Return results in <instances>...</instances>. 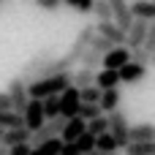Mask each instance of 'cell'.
<instances>
[{
    "mask_svg": "<svg viewBox=\"0 0 155 155\" xmlns=\"http://www.w3.org/2000/svg\"><path fill=\"white\" fill-rule=\"evenodd\" d=\"M68 120L65 117H57V120H46L35 134H33V147H41L46 142H54V139H63V131H65Z\"/></svg>",
    "mask_w": 155,
    "mask_h": 155,
    "instance_id": "6da1fadb",
    "label": "cell"
},
{
    "mask_svg": "<svg viewBox=\"0 0 155 155\" xmlns=\"http://www.w3.org/2000/svg\"><path fill=\"white\" fill-rule=\"evenodd\" d=\"M109 134L117 139L120 150H125V147L131 144V123H128V117H125L120 109L109 114Z\"/></svg>",
    "mask_w": 155,
    "mask_h": 155,
    "instance_id": "7a4b0ae2",
    "label": "cell"
},
{
    "mask_svg": "<svg viewBox=\"0 0 155 155\" xmlns=\"http://www.w3.org/2000/svg\"><path fill=\"white\" fill-rule=\"evenodd\" d=\"M98 38V30H95V25H84L79 33H76V38H74V44H71V49H68V54L79 63L82 60V54L93 46V41Z\"/></svg>",
    "mask_w": 155,
    "mask_h": 155,
    "instance_id": "3957f363",
    "label": "cell"
},
{
    "mask_svg": "<svg viewBox=\"0 0 155 155\" xmlns=\"http://www.w3.org/2000/svg\"><path fill=\"white\" fill-rule=\"evenodd\" d=\"M5 93H8V95H11V101H14V112H16V114H25V109H27V104H30L27 82H25L22 76H16V79H11V82H8Z\"/></svg>",
    "mask_w": 155,
    "mask_h": 155,
    "instance_id": "277c9868",
    "label": "cell"
},
{
    "mask_svg": "<svg viewBox=\"0 0 155 155\" xmlns=\"http://www.w3.org/2000/svg\"><path fill=\"white\" fill-rule=\"evenodd\" d=\"M79 112H82V98H79V90H76V87H68V90L60 95V117L74 120V117H79Z\"/></svg>",
    "mask_w": 155,
    "mask_h": 155,
    "instance_id": "5b68a950",
    "label": "cell"
},
{
    "mask_svg": "<svg viewBox=\"0 0 155 155\" xmlns=\"http://www.w3.org/2000/svg\"><path fill=\"white\" fill-rule=\"evenodd\" d=\"M109 5H112V16H114V25L120 27V30H131L134 27V11H131V3L128 0H109Z\"/></svg>",
    "mask_w": 155,
    "mask_h": 155,
    "instance_id": "8992f818",
    "label": "cell"
},
{
    "mask_svg": "<svg viewBox=\"0 0 155 155\" xmlns=\"http://www.w3.org/2000/svg\"><path fill=\"white\" fill-rule=\"evenodd\" d=\"M54 57H52V52H38L35 57H30L27 63H25V68H22V79L25 82H35L38 79V74L52 63Z\"/></svg>",
    "mask_w": 155,
    "mask_h": 155,
    "instance_id": "52a82bcc",
    "label": "cell"
},
{
    "mask_svg": "<svg viewBox=\"0 0 155 155\" xmlns=\"http://www.w3.org/2000/svg\"><path fill=\"white\" fill-rule=\"evenodd\" d=\"M25 128L27 131H38L44 123H46V112H44V101H35V98H30V104H27V109H25Z\"/></svg>",
    "mask_w": 155,
    "mask_h": 155,
    "instance_id": "ba28073f",
    "label": "cell"
},
{
    "mask_svg": "<svg viewBox=\"0 0 155 155\" xmlns=\"http://www.w3.org/2000/svg\"><path fill=\"white\" fill-rule=\"evenodd\" d=\"M131 63V49L128 46H114L106 57H104V68L106 71H123Z\"/></svg>",
    "mask_w": 155,
    "mask_h": 155,
    "instance_id": "9c48e42d",
    "label": "cell"
},
{
    "mask_svg": "<svg viewBox=\"0 0 155 155\" xmlns=\"http://www.w3.org/2000/svg\"><path fill=\"white\" fill-rule=\"evenodd\" d=\"M95 30H98V35H101V38H109L114 46H125V44H128V33H125V30H120L114 22H98V25H95Z\"/></svg>",
    "mask_w": 155,
    "mask_h": 155,
    "instance_id": "30bf717a",
    "label": "cell"
},
{
    "mask_svg": "<svg viewBox=\"0 0 155 155\" xmlns=\"http://www.w3.org/2000/svg\"><path fill=\"white\" fill-rule=\"evenodd\" d=\"M147 33H150V22H144V19H136L134 22V27L128 30V49L134 52V49H142L144 46V41H147Z\"/></svg>",
    "mask_w": 155,
    "mask_h": 155,
    "instance_id": "8fae6325",
    "label": "cell"
},
{
    "mask_svg": "<svg viewBox=\"0 0 155 155\" xmlns=\"http://www.w3.org/2000/svg\"><path fill=\"white\" fill-rule=\"evenodd\" d=\"M0 144H3L5 150L19 147V144H33V131H27L25 125H22V128H11V131H5V136H3Z\"/></svg>",
    "mask_w": 155,
    "mask_h": 155,
    "instance_id": "7c38bea8",
    "label": "cell"
},
{
    "mask_svg": "<svg viewBox=\"0 0 155 155\" xmlns=\"http://www.w3.org/2000/svg\"><path fill=\"white\" fill-rule=\"evenodd\" d=\"M147 142H155V125L153 123L131 125V144H147Z\"/></svg>",
    "mask_w": 155,
    "mask_h": 155,
    "instance_id": "4fadbf2b",
    "label": "cell"
},
{
    "mask_svg": "<svg viewBox=\"0 0 155 155\" xmlns=\"http://www.w3.org/2000/svg\"><path fill=\"white\" fill-rule=\"evenodd\" d=\"M144 76H147V65H139V63H134V60L120 71V79H123L125 84H139V82H144Z\"/></svg>",
    "mask_w": 155,
    "mask_h": 155,
    "instance_id": "5bb4252c",
    "label": "cell"
},
{
    "mask_svg": "<svg viewBox=\"0 0 155 155\" xmlns=\"http://www.w3.org/2000/svg\"><path fill=\"white\" fill-rule=\"evenodd\" d=\"M84 134H87V123H84L82 117H74V120H68V125H65V131H63V142H65V144H68V142H79Z\"/></svg>",
    "mask_w": 155,
    "mask_h": 155,
    "instance_id": "9a60e30c",
    "label": "cell"
},
{
    "mask_svg": "<svg viewBox=\"0 0 155 155\" xmlns=\"http://www.w3.org/2000/svg\"><path fill=\"white\" fill-rule=\"evenodd\" d=\"M134 19H144V22H155V3L153 0H134L131 3Z\"/></svg>",
    "mask_w": 155,
    "mask_h": 155,
    "instance_id": "2e32d148",
    "label": "cell"
},
{
    "mask_svg": "<svg viewBox=\"0 0 155 155\" xmlns=\"http://www.w3.org/2000/svg\"><path fill=\"white\" fill-rule=\"evenodd\" d=\"M95 82H98V71H90V68H76L74 71V87L76 90L95 87Z\"/></svg>",
    "mask_w": 155,
    "mask_h": 155,
    "instance_id": "e0dca14e",
    "label": "cell"
},
{
    "mask_svg": "<svg viewBox=\"0 0 155 155\" xmlns=\"http://www.w3.org/2000/svg\"><path fill=\"white\" fill-rule=\"evenodd\" d=\"M123 79H120V71H106V68H101L98 71V87L106 93V90H117V84H120Z\"/></svg>",
    "mask_w": 155,
    "mask_h": 155,
    "instance_id": "ac0fdd59",
    "label": "cell"
},
{
    "mask_svg": "<svg viewBox=\"0 0 155 155\" xmlns=\"http://www.w3.org/2000/svg\"><path fill=\"white\" fill-rule=\"evenodd\" d=\"M101 112L104 114H112V112H117L120 109V90H106L104 95H101Z\"/></svg>",
    "mask_w": 155,
    "mask_h": 155,
    "instance_id": "d6986e66",
    "label": "cell"
},
{
    "mask_svg": "<svg viewBox=\"0 0 155 155\" xmlns=\"http://www.w3.org/2000/svg\"><path fill=\"white\" fill-rule=\"evenodd\" d=\"M25 125V117L16 114V112H0V128L3 131H11V128H22Z\"/></svg>",
    "mask_w": 155,
    "mask_h": 155,
    "instance_id": "ffe728a7",
    "label": "cell"
},
{
    "mask_svg": "<svg viewBox=\"0 0 155 155\" xmlns=\"http://www.w3.org/2000/svg\"><path fill=\"white\" fill-rule=\"evenodd\" d=\"M63 147H65V142L54 139V142H46L41 147H33V155H63Z\"/></svg>",
    "mask_w": 155,
    "mask_h": 155,
    "instance_id": "44dd1931",
    "label": "cell"
},
{
    "mask_svg": "<svg viewBox=\"0 0 155 155\" xmlns=\"http://www.w3.org/2000/svg\"><path fill=\"white\" fill-rule=\"evenodd\" d=\"M87 134H93L95 139H98V136H104V134H109V114H101L98 120L87 123Z\"/></svg>",
    "mask_w": 155,
    "mask_h": 155,
    "instance_id": "7402d4cb",
    "label": "cell"
},
{
    "mask_svg": "<svg viewBox=\"0 0 155 155\" xmlns=\"http://www.w3.org/2000/svg\"><path fill=\"white\" fill-rule=\"evenodd\" d=\"M93 14L98 16V22H114V16H112V5H109V0H95V8H93Z\"/></svg>",
    "mask_w": 155,
    "mask_h": 155,
    "instance_id": "603a6c76",
    "label": "cell"
},
{
    "mask_svg": "<svg viewBox=\"0 0 155 155\" xmlns=\"http://www.w3.org/2000/svg\"><path fill=\"white\" fill-rule=\"evenodd\" d=\"M95 150H101V153H120V144H117V139L112 134H104V136H98Z\"/></svg>",
    "mask_w": 155,
    "mask_h": 155,
    "instance_id": "cb8c5ba5",
    "label": "cell"
},
{
    "mask_svg": "<svg viewBox=\"0 0 155 155\" xmlns=\"http://www.w3.org/2000/svg\"><path fill=\"white\" fill-rule=\"evenodd\" d=\"M101 95H104V90L95 84V87H87V90H79V98H82V104H101Z\"/></svg>",
    "mask_w": 155,
    "mask_h": 155,
    "instance_id": "d4e9b609",
    "label": "cell"
},
{
    "mask_svg": "<svg viewBox=\"0 0 155 155\" xmlns=\"http://www.w3.org/2000/svg\"><path fill=\"white\" fill-rule=\"evenodd\" d=\"M44 112H46V120H57L60 117V95H52L44 101Z\"/></svg>",
    "mask_w": 155,
    "mask_h": 155,
    "instance_id": "484cf974",
    "label": "cell"
},
{
    "mask_svg": "<svg viewBox=\"0 0 155 155\" xmlns=\"http://www.w3.org/2000/svg\"><path fill=\"white\" fill-rule=\"evenodd\" d=\"M104 112H101V106L98 104H82V112H79V117L84 120V123H93V120H98Z\"/></svg>",
    "mask_w": 155,
    "mask_h": 155,
    "instance_id": "4316f807",
    "label": "cell"
},
{
    "mask_svg": "<svg viewBox=\"0 0 155 155\" xmlns=\"http://www.w3.org/2000/svg\"><path fill=\"white\" fill-rule=\"evenodd\" d=\"M125 155H155V142H147V144H128V147H125Z\"/></svg>",
    "mask_w": 155,
    "mask_h": 155,
    "instance_id": "83f0119b",
    "label": "cell"
},
{
    "mask_svg": "<svg viewBox=\"0 0 155 155\" xmlns=\"http://www.w3.org/2000/svg\"><path fill=\"white\" fill-rule=\"evenodd\" d=\"M131 60L139 63V65H153V52H147L144 46H142V49H134V52H131Z\"/></svg>",
    "mask_w": 155,
    "mask_h": 155,
    "instance_id": "f1b7e54d",
    "label": "cell"
},
{
    "mask_svg": "<svg viewBox=\"0 0 155 155\" xmlns=\"http://www.w3.org/2000/svg\"><path fill=\"white\" fill-rule=\"evenodd\" d=\"M76 144H79V150H82V155H87V153H93V150H95L98 139H95L93 134H84V136H82V139H79Z\"/></svg>",
    "mask_w": 155,
    "mask_h": 155,
    "instance_id": "f546056e",
    "label": "cell"
},
{
    "mask_svg": "<svg viewBox=\"0 0 155 155\" xmlns=\"http://www.w3.org/2000/svg\"><path fill=\"white\" fill-rule=\"evenodd\" d=\"M93 49H95V52H101V54L106 57V54H109V52L114 49V44H112L109 38H101V35H98V38L93 41Z\"/></svg>",
    "mask_w": 155,
    "mask_h": 155,
    "instance_id": "4dcf8cb0",
    "label": "cell"
},
{
    "mask_svg": "<svg viewBox=\"0 0 155 155\" xmlns=\"http://www.w3.org/2000/svg\"><path fill=\"white\" fill-rule=\"evenodd\" d=\"M35 5L44 8V11H57L63 5V0H35Z\"/></svg>",
    "mask_w": 155,
    "mask_h": 155,
    "instance_id": "1f68e13d",
    "label": "cell"
},
{
    "mask_svg": "<svg viewBox=\"0 0 155 155\" xmlns=\"http://www.w3.org/2000/svg\"><path fill=\"white\" fill-rule=\"evenodd\" d=\"M144 49L155 54V22H150V33H147V41H144Z\"/></svg>",
    "mask_w": 155,
    "mask_h": 155,
    "instance_id": "d6a6232c",
    "label": "cell"
},
{
    "mask_svg": "<svg viewBox=\"0 0 155 155\" xmlns=\"http://www.w3.org/2000/svg\"><path fill=\"white\" fill-rule=\"evenodd\" d=\"M0 112H14V101L8 93H0Z\"/></svg>",
    "mask_w": 155,
    "mask_h": 155,
    "instance_id": "836d02e7",
    "label": "cell"
},
{
    "mask_svg": "<svg viewBox=\"0 0 155 155\" xmlns=\"http://www.w3.org/2000/svg\"><path fill=\"white\" fill-rule=\"evenodd\" d=\"M8 155H33V144H19V147H11Z\"/></svg>",
    "mask_w": 155,
    "mask_h": 155,
    "instance_id": "e575fe53",
    "label": "cell"
},
{
    "mask_svg": "<svg viewBox=\"0 0 155 155\" xmlns=\"http://www.w3.org/2000/svg\"><path fill=\"white\" fill-rule=\"evenodd\" d=\"M63 155H82V150H79L76 142H68V144L63 147Z\"/></svg>",
    "mask_w": 155,
    "mask_h": 155,
    "instance_id": "d590c367",
    "label": "cell"
},
{
    "mask_svg": "<svg viewBox=\"0 0 155 155\" xmlns=\"http://www.w3.org/2000/svg\"><path fill=\"white\" fill-rule=\"evenodd\" d=\"M0 155H8V150H5V147H3V144H0Z\"/></svg>",
    "mask_w": 155,
    "mask_h": 155,
    "instance_id": "8d00e7d4",
    "label": "cell"
},
{
    "mask_svg": "<svg viewBox=\"0 0 155 155\" xmlns=\"http://www.w3.org/2000/svg\"><path fill=\"white\" fill-rule=\"evenodd\" d=\"M3 136H5V131H3V128H0V142H3Z\"/></svg>",
    "mask_w": 155,
    "mask_h": 155,
    "instance_id": "74e56055",
    "label": "cell"
},
{
    "mask_svg": "<svg viewBox=\"0 0 155 155\" xmlns=\"http://www.w3.org/2000/svg\"><path fill=\"white\" fill-rule=\"evenodd\" d=\"M153 65H155V54H153Z\"/></svg>",
    "mask_w": 155,
    "mask_h": 155,
    "instance_id": "f35d334b",
    "label": "cell"
},
{
    "mask_svg": "<svg viewBox=\"0 0 155 155\" xmlns=\"http://www.w3.org/2000/svg\"><path fill=\"white\" fill-rule=\"evenodd\" d=\"M153 3H155V0H153Z\"/></svg>",
    "mask_w": 155,
    "mask_h": 155,
    "instance_id": "ab89813d",
    "label": "cell"
}]
</instances>
